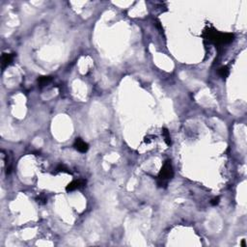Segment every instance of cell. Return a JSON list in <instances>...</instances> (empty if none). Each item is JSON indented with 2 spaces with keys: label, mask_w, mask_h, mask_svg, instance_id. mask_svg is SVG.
Masks as SVG:
<instances>
[{
  "label": "cell",
  "mask_w": 247,
  "mask_h": 247,
  "mask_svg": "<svg viewBox=\"0 0 247 247\" xmlns=\"http://www.w3.org/2000/svg\"><path fill=\"white\" fill-rule=\"evenodd\" d=\"M85 185H86V181H85V179H77V181H74L70 182L69 185L66 186V190L68 192H71L76 189H79V188L85 186Z\"/></svg>",
  "instance_id": "obj_3"
},
{
  "label": "cell",
  "mask_w": 247,
  "mask_h": 247,
  "mask_svg": "<svg viewBox=\"0 0 247 247\" xmlns=\"http://www.w3.org/2000/svg\"><path fill=\"white\" fill-rule=\"evenodd\" d=\"M15 58V53H4L2 55V60H1V64H2V69L5 70L7 67L11 64Z\"/></svg>",
  "instance_id": "obj_5"
},
{
  "label": "cell",
  "mask_w": 247,
  "mask_h": 247,
  "mask_svg": "<svg viewBox=\"0 0 247 247\" xmlns=\"http://www.w3.org/2000/svg\"><path fill=\"white\" fill-rule=\"evenodd\" d=\"M52 80L51 76H40L38 78V84L41 87L44 86V85H47L48 83H50Z\"/></svg>",
  "instance_id": "obj_6"
},
{
  "label": "cell",
  "mask_w": 247,
  "mask_h": 247,
  "mask_svg": "<svg viewBox=\"0 0 247 247\" xmlns=\"http://www.w3.org/2000/svg\"><path fill=\"white\" fill-rule=\"evenodd\" d=\"M56 170H57V172H67V171H66L67 168L65 167V165H59V166H58V167L56 168Z\"/></svg>",
  "instance_id": "obj_11"
},
{
  "label": "cell",
  "mask_w": 247,
  "mask_h": 247,
  "mask_svg": "<svg viewBox=\"0 0 247 247\" xmlns=\"http://www.w3.org/2000/svg\"><path fill=\"white\" fill-rule=\"evenodd\" d=\"M218 74L221 76L222 78H226L227 76L230 74V70L227 66H223L218 70Z\"/></svg>",
  "instance_id": "obj_8"
},
{
  "label": "cell",
  "mask_w": 247,
  "mask_h": 247,
  "mask_svg": "<svg viewBox=\"0 0 247 247\" xmlns=\"http://www.w3.org/2000/svg\"><path fill=\"white\" fill-rule=\"evenodd\" d=\"M74 147L75 150H77L80 152H86L89 149V145L85 141H83L81 138H76L75 139Z\"/></svg>",
  "instance_id": "obj_4"
},
{
  "label": "cell",
  "mask_w": 247,
  "mask_h": 247,
  "mask_svg": "<svg viewBox=\"0 0 247 247\" xmlns=\"http://www.w3.org/2000/svg\"><path fill=\"white\" fill-rule=\"evenodd\" d=\"M219 202H220L219 197H215V198H213L212 201H210V204H212V206H216V205L219 204Z\"/></svg>",
  "instance_id": "obj_10"
},
{
  "label": "cell",
  "mask_w": 247,
  "mask_h": 247,
  "mask_svg": "<svg viewBox=\"0 0 247 247\" xmlns=\"http://www.w3.org/2000/svg\"><path fill=\"white\" fill-rule=\"evenodd\" d=\"M241 245L243 246V247H246V243H245V240L244 239L241 241Z\"/></svg>",
  "instance_id": "obj_12"
},
{
  "label": "cell",
  "mask_w": 247,
  "mask_h": 247,
  "mask_svg": "<svg viewBox=\"0 0 247 247\" xmlns=\"http://www.w3.org/2000/svg\"><path fill=\"white\" fill-rule=\"evenodd\" d=\"M162 136L164 138V141L166 143V145L170 146L171 145V136H170V132L168 131L167 128H162Z\"/></svg>",
  "instance_id": "obj_7"
},
{
  "label": "cell",
  "mask_w": 247,
  "mask_h": 247,
  "mask_svg": "<svg viewBox=\"0 0 247 247\" xmlns=\"http://www.w3.org/2000/svg\"><path fill=\"white\" fill-rule=\"evenodd\" d=\"M174 177V170L171 160H166L158 176V185L159 187H166L169 181Z\"/></svg>",
  "instance_id": "obj_2"
},
{
  "label": "cell",
  "mask_w": 247,
  "mask_h": 247,
  "mask_svg": "<svg viewBox=\"0 0 247 247\" xmlns=\"http://www.w3.org/2000/svg\"><path fill=\"white\" fill-rule=\"evenodd\" d=\"M205 38L208 40L209 42L212 43L214 44H229L232 41H233L235 35L232 33H220L216 30H206L205 31Z\"/></svg>",
  "instance_id": "obj_1"
},
{
  "label": "cell",
  "mask_w": 247,
  "mask_h": 247,
  "mask_svg": "<svg viewBox=\"0 0 247 247\" xmlns=\"http://www.w3.org/2000/svg\"><path fill=\"white\" fill-rule=\"evenodd\" d=\"M36 200H37V203L40 205H44V204H47V198L44 194L39 195V197Z\"/></svg>",
  "instance_id": "obj_9"
}]
</instances>
